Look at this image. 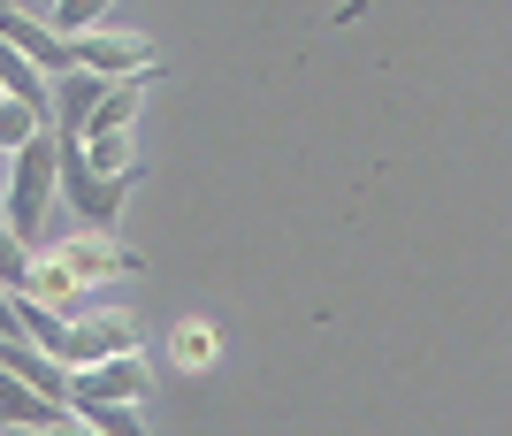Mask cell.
Returning <instances> with one entry per match:
<instances>
[{
    "label": "cell",
    "mask_w": 512,
    "mask_h": 436,
    "mask_svg": "<svg viewBox=\"0 0 512 436\" xmlns=\"http://www.w3.org/2000/svg\"><path fill=\"white\" fill-rule=\"evenodd\" d=\"M54 199H62V138L39 131V138H23V146L8 153V199H0V215L31 245L46 230V207H54Z\"/></svg>",
    "instance_id": "cell-1"
},
{
    "label": "cell",
    "mask_w": 512,
    "mask_h": 436,
    "mask_svg": "<svg viewBox=\"0 0 512 436\" xmlns=\"http://www.w3.org/2000/svg\"><path fill=\"white\" fill-rule=\"evenodd\" d=\"M130 184H138V169L107 176V169H92V161H85V146H77V138H62V199L77 207V222H85V230H115V222H123Z\"/></svg>",
    "instance_id": "cell-2"
},
{
    "label": "cell",
    "mask_w": 512,
    "mask_h": 436,
    "mask_svg": "<svg viewBox=\"0 0 512 436\" xmlns=\"http://www.w3.org/2000/svg\"><path fill=\"white\" fill-rule=\"evenodd\" d=\"M85 398H123V406H138V398H146V360H138V352H107L92 368H77L69 406H85Z\"/></svg>",
    "instance_id": "cell-3"
},
{
    "label": "cell",
    "mask_w": 512,
    "mask_h": 436,
    "mask_svg": "<svg viewBox=\"0 0 512 436\" xmlns=\"http://www.w3.org/2000/svg\"><path fill=\"white\" fill-rule=\"evenodd\" d=\"M77 46V69H100V77H153V46L146 39H123V31H85Z\"/></svg>",
    "instance_id": "cell-4"
},
{
    "label": "cell",
    "mask_w": 512,
    "mask_h": 436,
    "mask_svg": "<svg viewBox=\"0 0 512 436\" xmlns=\"http://www.w3.org/2000/svg\"><path fill=\"white\" fill-rule=\"evenodd\" d=\"M0 92H8V100H23V108H31L46 131H54V77H46V69L31 62L23 46H8V39H0Z\"/></svg>",
    "instance_id": "cell-5"
},
{
    "label": "cell",
    "mask_w": 512,
    "mask_h": 436,
    "mask_svg": "<svg viewBox=\"0 0 512 436\" xmlns=\"http://www.w3.org/2000/svg\"><path fill=\"white\" fill-rule=\"evenodd\" d=\"M107 85H115V77H100V69H62V77H54V138H77V131H85Z\"/></svg>",
    "instance_id": "cell-6"
},
{
    "label": "cell",
    "mask_w": 512,
    "mask_h": 436,
    "mask_svg": "<svg viewBox=\"0 0 512 436\" xmlns=\"http://www.w3.org/2000/svg\"><path fill=\"white\" fill-rule=\"evenodd\" d=\"M138 92H146V77H115L77 138H130V123H138Z\"/></svg>",
    "instance_id": "cell-7"
},
{
    "label": "cell",
    "mask_w": 512,
    "mask_h": 436,
    "mask_svg": "<svg viewBox=\"0 0 512 436\" xmlns=\"http://www.w3.org/2000/svg\"><path fill=\"white\" fill-rule=\"evenodd\" d=\"M107 352H130V322H77L69 345H62V360L69 368H92V360H107Z\"/></svg>",
    "instance_id": "cell-8"
},
{
    "label": "cell",
    "mask_w": 512,
    "mask_h": 436,
    "mask_svg": "<svg viewBox=\"0 0 512 436\" xmlns=\"http://www.w3.org/2000/svg\"><path fill=\"white\" fill-rule=\"evenodd\" d=\"M69 414H85L100 436H146V414L123 406V398H85V406H69Z\"/></svg>",
    "instance_id": "cell-9"
},
{
    "label": "cell",
    "mask_w": 512,
    "mask_h": 436,
    "mask_svg": "<svg viewBox=\"0 0 512 436\" xmlns=\"http://www.w3.org/2000/svg\"><path fill=\"white\" fill-rule=\"evenodd\" d=\"M107 8H115V0H54L46 23H54L62 39H85V31H100V23H107Z\"/></svg>",
    "instance_id": "cell-10"
},
{
    "label": "cell",
    "mask_w": 512,
    "mask_h": 436,
    "mask_svg": "<svg viewBox=\"0 0 512 436\" xmlns=\"http://www.w3.org/2000/svg\"><path fill=\"white\" fill-rule=\"evenodd\" d=\"M31 276H39V261H31V245H23L16 230H8V215H0V291H23Z\"/></svg>",
    "instance_id": "cell-11"
},
{
    "label": "cell",
    "mask_w": 512,
    "mask_h": 436,
    "mask_svg": "<svg viewBox=\"0 0 512 436\" xmlns=\"http://www.w3.org/2000/svg\"><path fill=\"white\" fill-rule=\"evenodd\" d=\"M39 131H46V123L23 108V100H0V153H16L23 138H39Z\"/></svg>",
    "instance_id": "cell-12"
},
{
    "label": "cell",
    "mask_w": 512,
    "mask_h": 436,
    "mask_svg": "<svg viewBox=\"0 0 512 436\" xmlns=\"http://www.w3.org/2000/svg\"><path fill=\"white\" fill-rule=\"evenodd\" d=\"M0 337H23V299L16 291H0Z\"/></svg>",
    "instance_id": "cell-13"
},
{
    "label": "cell",
    "mask_w": 512,
    "mask_h": 436,
    "mask_svg": "<svg viewBox=\"0 0 512 436\" xmlns=\"http://www.w3.org/2000/svg\"><path fill=\"white\" fill-rule=\"evenodd\" d=\"M0 199H8V153H0Z\"/></svg>",
    "instance_id": "cell-14"
},
{
    "label": "cell",
    "mask_w": 512,
    "mask_h": 436,
    "mask_svg": "<svg viewBox=\"0 0 512 436\" xmlns=\"http://www.w3.org/2000/svg\"><path fill=\"white\" fill-rule=\"evenodd\" d=\"M0 436H8V421H0Z\"/></svg>",
    "instance_id": "cell-15"
}]
</instances>
